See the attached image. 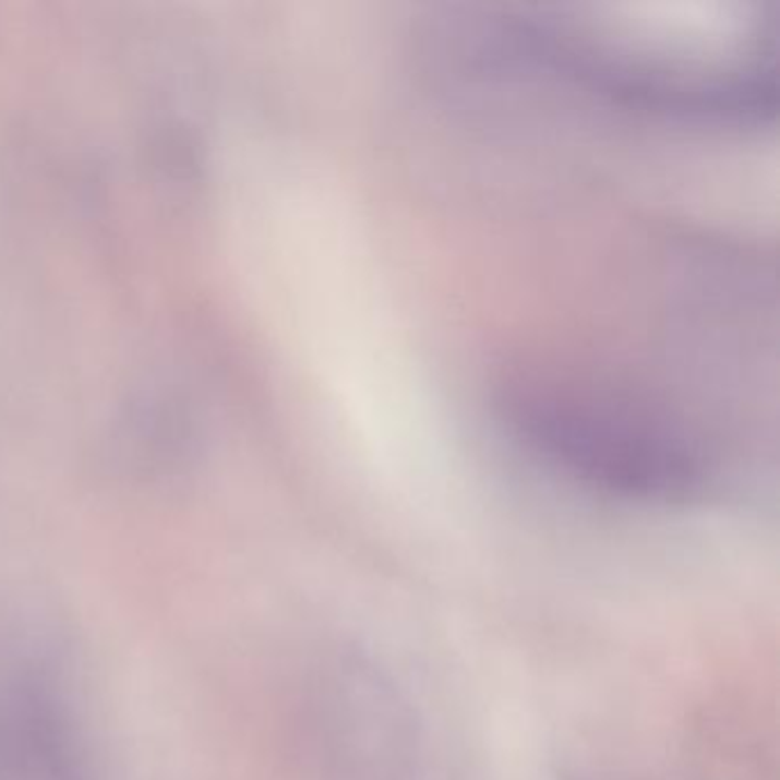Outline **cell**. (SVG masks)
I'll use <instances>...</instances> for the list:
<instances>
[{
	"mask_svg": "<svg viewBox=\"0 0 780 780\" xmlns=\"http://www.w3.org/2000/svg\"><path fill=\"white\" fill-rule=\"evenodd\" d=\"M506 417L540 458L629 500L687 504L723 479L698 440L619 396L523 387L511 394Z\"/></svg>",
	"mask_w": 780,
	"mask_h": 780,
	"instance_id": "obj_2",
	"label": "cell"
},
{
	"mask_svg": "<svg viewBox=\"0 0 780 780\" xmlns=\"http://www.w3.org/2000/svg\"><path fill=\"white\" fill-rule=\"evenodd\" d=\"M778 19L758 3L627 8L600 19H523L506 44L623 106L689 120H760L776 106Z\"/></svg>",
	"mask_w": 780,
	"mask_h": 780,
	"instance_id": "obj_1",
	"label": "cell"
}]
</instances>
